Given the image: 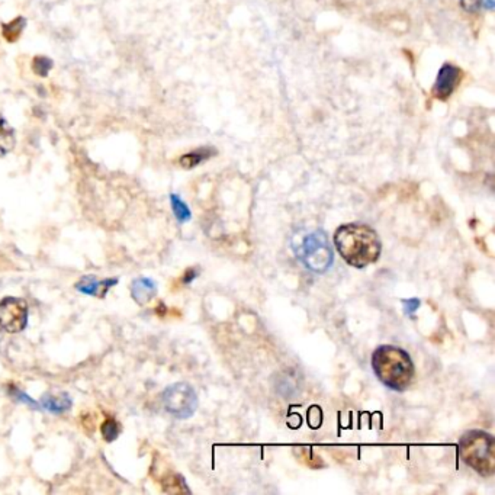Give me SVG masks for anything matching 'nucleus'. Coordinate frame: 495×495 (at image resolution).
<instances>
[{
  "label": "nucleus",
  "mask_w": 495,
  "mask_h": 495,
  "mask_svg": "<svg viewBox=\"0 0 495 495\" xmlns=\"http://www.w3.org/2000/svg\"><path fill=\"white\" fill-rule=\"evenodd\" d=\"M334 245L346 263L363 269L381 256L382 244L377 232L363 224H346L334 232Z\"/></svg>",
  "instance_id": "1"
},
{
  "label": "nucleus",
  "mask_w": 495,
  "mask_h": 495,
  "mask_svg": "<svg viewBox=\"0 0 495 495\" xmlns=\"http://www.w3.org/2000/svg\"><path fill=\"white\" fill-rule=\"evenodd\" d=\"M372 369L386 388L402 393L414 380V363L406 350L395 346H381L373 351Z\"/></svg>",
  "instance_id": "2"
},
{
  "label": "nucleus",
  "mask_w": 495,
  "mask_h": 495,
  "mask_svg": "<svg viewBox=\"0 0 495 495\" xmlns=\"http://www.w3.org/2000/svg\"><path fill=\"white\" fill-rule=\"evenodd\" d=\"M462 461L479 475L490 476L495 472V440L491 434L472 430L459 441Z\"/></svg>",
  "instance_id": "3"
},
{
  "label": "nucleus",
  "mask_w": 495,
  "mask_h": 495,
  "mask_svg": "<svg viewBox=\"0 0 495 495\" xmlns=\"http://www.w3.org/2000/svg\"><path fill=\"white\" fill-rule=\"evenodd\" d=\"M295 250L302 263L316 273L327 272L333 265V247L327 234L321 230L307 234Z\"/></svg>",
  "instance_id": "4"
},
{
  "label": "nucleus",
  "mask_w": 495,
  "mask_h": 495,
  "mask_svg": "<svg viewBox=\"0 0 495 495\" xmlns=\"http://www.w3.org/2000/svg\"><path fill=\"white\" fill-rule=\"evenodd\" d=\"M163 404L168 414H172L176 419L185 420L197 411L198 395L189 384L179 382L170 385L164 390Z\"/></svg>",
  "instance_id": "5"
},
{
  "label": "nucleus",
  "mask_w": 495,
  "mask_h": 495,
  "mask_svg": "<svg viewBox=\"0 0 495 495\" xmlns=\"http://www.w3.org/2000/svg\"><path fill=\"white\" fill-rule=\"evenodd\" d=\"M28 324V304L21 298L8 296L0 302V329L9 334L25 330Z\"/></svg>",
  "instance_id": "6"
},
{
  "label": "nucleus",
  "mask_w": 495,
  "mask_h": 495,
  "mask_svg": "<svg viewBox=\"0 0 495 495\" xmlns=\"http://www.w3.org/2000/svg\"><path fill=\"white\" fill-rule=\"evenodd\" d=\"M462 80V70L454 64H443L437 72L436 82L433 86V95L440 100L449 99Z\"/></svg>",
  "instance_id": "7"
},
{
  "label": "nucleus",
  "mask_w": 495,
  "mask_h": 495,
  "mask_svg": "<svg viewBox=\"0 0 495 495\" xmlns=\"http://www.w3.org/2000/svg\"><path fill=\"white\" fill-rule=\"evenodd\" d=\"M118 279H107V280H99L95 276H85L83 279H80L79 282L76 283V289L80 291L86 295L90 296H98V298H103L107 295V292L109 291L111 286H113Z\"/></svg>",
  "instance_id": "8"
},
{
  "label": "nucleus",
  "mask_w": 495,
  "mask_h": 495,
  "mask_svg": "<svg viewBox=\"0 0 495 495\" xmlns=\"http://www.w3.org/2000/svg\"><path fill=\"white\" fill-rule=\"evenodd\" d=\"M275 386L282 397L291 398L295 397L299 393V389H301V380H299L296 371L288 369L276 376Z\"/></svg>",
  "instance_id": "9"
},
{
  "label": "nucleus",
  "mask_w": 495,
  "mask_h": 495,
  "mask_svg": "<svg viewBox=\"0 0 495 495\" xmlns=\"http://www.w3.org/2000/svg\"><path fill=\"white\" fill-rule=\"evenodd\" d=\"M157 294V286L148 278H138L131 285V295L140 305L148 304Z\"/></svg>",
  "instance_id": "10"
},
{
  "label": "nucleus",
  "mask_w": 495,
  "mask_h": 495,
  "mask_svg": "<svg viewBox=\"0 0 495 495\" xmlns=\"http://www.w3.org/2000/svg\"><path fill=\"white\" fill-rule=\"evenodd\" d=\"M215 154H217V150L212 147H201V148H197V150L189 151L182 155V157L179 159V163L184 168H193V167L202 164L204 162L210 160L211 157H214Z\"/></svg>",
  "instance_id": "11"
},
{
  "label": "nucleus",
  "mask_w": 495,
  "mask_h": 495,
  "mask_svg": "<svg viewBox=\"0 0 495 495\" xmlns=\"http://www.w3.org/2000/svg\"><path fill=\"white\" fill-rule=\"evenodd\" d=\"M15 147V133L2 116H0V157L10 153Z\"/></svg>",
  "instance_id": "12"
},
{
  "label": "nucleus",
  "mask_w": 495,
  "mask_h": 495,
  "mask_svg": "<svg viewBox=\"0 0 495 495\" xmlns=\"http://www.w3.org/2000/svg\"><path fill=\"white\" fill-rule=\"evenodd\" d=\"M43 406L51 411V412H56V414H60V412H64L67 411L70 407H72V401L69 399V397L66 394L63 395H45L43 398Z\"/></svg>",
  "instance_id": "13"
},
{
  "label": "nucleus",
  "mask_w": 495,
  "mask_h": 495,
  "mask_svg": "<svg viewBox=\"0 0 495 495\" xmlns=\"http://www.w3.org/2000/svg\"><path fill=\"white\" fill-rule=\"evenodd\" d=\"M23 28H25V19L19 16L9 23H5L2 27V34L9 43H14L21 36Z\"/></svg>",
  "instance_id": "14"
},
{
  "label": "nucleus",
  "mask_w": 495,
  "mask_h": 495,
  "mask_svg": "<svg viewBox=\"0 0 495 495\" xmlns=\"http://www.w3.org/2000/svg\"><path fill=\"white\" fill-rule=\"evenodd\" d=\"M170 202H172V210L175 212V217L177 218V221L180 223H186V221L190 219V210L188 208V205L182 201L177 195H170Z\"/></svg>",
  "instance_id": "15"
},
{
  "label": "nucleus",
  "mask_w": 495,
  "mask_h": 495,
  "mask_svg": "<svg viewBox=\"0 0 495 495\" xmlns=\"http://www.w3.org/2000/svg\"><path fill=\"white\" fill-rule=\"evenodd\" d=\"M163 490L166 492H188L189 490L185 487V481L180 475H168L163 481Z\"/></svg>",
  "instance_id": "16"
},
{
  "label": "nucleus",
  "mask_w": 495,
  "mask_h": 495,
  "mask_svg": "<svg viewBox=\"0 0 495 495\" xmlns=\"http://www.w3.org/2000/svg\"><path fill=\"white\" fill-rule=\"evenodd\" d=\"M121 426L116 423L113 419H108L102 424V436L107 441H113L116 437L120 436Z\"/></svg>",
  "instance_id": "17"
},
{
  "label": "nucleus",
  "mask_w": 495,
  "mask_h": 495,
  "mask_svg": "<svg viewBox=\"0 0 495 495\" xmlns=\"http://www.w3.org/2000/svg\"><path fill=\"white\" fill-rule=\"evenodd\" d=\"M32 69H34L35 74L41 76V77H47L50 70L53 69V61H51L48 57H35L34 63H32Z\"/></svg>",
  "instance_id": "18"
},
{
  "label": "nucleus",
  "mask_w": 495,
  "mask_h": 495,
  "mask_svg": "<svg viewBox=\"0 0 495 495\" xmlns=\"http://www.w3.org/2000/svg\"><path fill=\"white\" fill-rule=\"evenodd\" d=\"M322 421V412L318 407H311L308 410V423L312 428H318Z\"/></svg>",
  "instance_id": "19"
},
{
  "label": "nucleus",
  "mask_w": 495,
  "mask_h": 495,
  "mask_svg": "<svg viewBox=\"0 0 495 495\" xmlns=\"http://www.w3.org/2000/svg\"><path fill=\"white\" fill-rule=\"evenodd\" d=\"M420 299L419 298H410V299H402V305H404V311H406L407 316H414V312L419 309L420 307Z\"/></svg>",
  "instance_id": "20"
},
{
  "label": "nucleus",
  "mask_w": 495,
  "mask_h": 495,
  "mask_svg": "<svg viewBox=\"0 0 495 495\" xmlns=\"http://www.w3.org/2000/svg\"><path fill=\"white\" fill-rule=\"evenodd\" d=\"M459 5L468 14H476L481 9V0H459Z\"/></svg>",
  "instance_id": "21"
},
{
  "label": "nucleus",
  "mask_w": 495,
  "mask_h": 495,
  "mask_svg": "<svg viewBox=\"0 0 495 495\" xmlns=\"http://www.w3.org/2000/svg\"><path fill=\"white\" fill-rule=\"evenodd\" d=\"M197 276H198V275H197V270H195V269H189V270H186V273H185L184 282H185V283H190L192 279H195Z\"/></svg>",
  "instance_id": "22"
},
{
  "label": "nucleus",
  "mask_w": 495,
  "mask_h": 495,
  "mask_svg": "<svg viewBox=\"0 0 495 495\" xmlns=\"http://www.w3.org/2000/svg\"><path fill=\"white\" fill-rule=\"evenodd\" d=\"M481 6L487 8L488 10L494 9V0H481Z\"/></svg>",
  "instance_id": "23"
}]
</instances>
